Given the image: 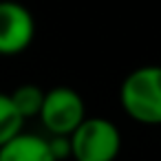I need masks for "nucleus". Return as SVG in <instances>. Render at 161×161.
<instances>
[{
	"label": "nucleus",
	"mask_w": 161,
	"mask_h": 161,
	"mask_svg": "<svg viewBox=\"0 0 161 161\" xmlns=\"http://www.w3.org/2000/svg\"><path fill=\"white\" fill-rule=\"evenodd\" d=\"M49 148H51V154L55 157V161L71 159V143H69V137H51V139H49Z\"/></svg>",
	"instance_id": "8"
},
{
	"label": "nucleus",
	"mask_w": 161,
	"mask_h": 161,
	"mask_svg": "<svg viewBox=\"0 0 161 161\" xmlns=\"http://www.w3.org/2000/svg\"><path fill=\"white\" fill-rule=\"evenodd\" d=\"M73 161H115L121 150V132L106 117H86L71 135Z\"/></svg>",
	"instance_id": "2"
},
{
	"label": "nucleus",
	"mask_w": 161,
	"mask_h": 161,
	"mask_svg": "<svg viewBox=\"0 0 161 161\" xmlns=\"http://www.w3.org/2000/svg\"><path fill=\"white\" fill-rule=\"evenodd\" d=\"M25 119L16 110L11 97L7 93H0V146H5L18 132H22Z\"/></svg>",
	"instance_id": "7"
},
{
	"label": "nucleus",
	"mask_w": 161,
	"mask_h": 161,
	"mask_svg": "<svg viewBox=\"0 0 161 161\" xmlns=\"http://www.w3.org/2000/svg\"><path fill=\"white\" fill-rule=\"evenodd\" d=\"M0 161H55L49 139L33 132H18L5 146H0Z\"/></svg>",
	"instance_id": "5"
},
{
	"label": "nucleus",
	"mask_w": 161,
	"mask_h": 161,
	"mask_svg": "<svg viewBox=\"0 0 161 161\" xmlns=\"http://www.w3.org/2000/svg\"><path fill=\"white\" fill-rule=\"evenodd\" d=\"M38 117L51 137H69L86 119V106L75 88L53 86L44 91V102Z\"/></svg>",
	"instance_id": "3"
},
{
	"label": "nucleus",
	"mask_w": 161,
	"mask_h": 161,
	"mask_svg": "<svg viewBox=\"0 0 161 161\" xmlns=\"http://www.w3.org/2000/svg\"><path fill=\"white\" fill-rule=\"evenodd\" d=\"M124 113L146 126H161V66L146 64L130 71L119 86Z\"/></svg>",
	"instance_id": "1"
},
{
	"label": "nucleus",
	"mask_w": 161,
	"mask_h": 161,
	"mask_svg": "<svg viewBox=\"0 0 161 161\" xmlns=\"http://www.w3.org/2000/svg\"><path fill=\"white\" fill-rule=\"evenodd\" d=\"M9 97H11L16 110L20 113V117L29 119V117L40 115V108L44 102V91L38 84H20L14 93H9Z\"/></svg>",
	"instance_id": "6"
},
{
	"label": "nucleus",
	"mask_w": 161,
	"mask_h": 161,
	"mask_svg": "<svg viewBox=\"0 0 161 161\" xmlns=\"http://www.w3.org/2000/svg\"><path fill=\"white\" fill-rule=\"evenodd\" d=\"M36 20L31 11L16 0H0V55H18L31 47Z\"/></svg>",
	"instance_id": "4"
}]
</instances>
